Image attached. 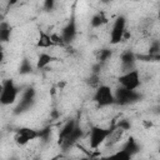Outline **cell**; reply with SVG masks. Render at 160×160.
<instances>
[{"instance_id":"22","label":"cell","mask_w":160,"mask_h":160,"mask_svg":"<svg viewBox=\"0 0 160 160\" xmlns=\"http://www.w3.org/2000/svg\"><path fill=\"white\" fill-rule=\"evenodd\" d=\"M150 54H160V41L159 40H152L148 48V51Z\"/></svg>"},{"instance_id":"7","label":"cell","mask_w":160,"mask_h":160,"mask_svg":"<svg viewBox=\"0 0 160 160\" xmlns=\"http://www.w3.org/2000/svg\"><path fill=\"white\" fill-rule=\"evenodd\" d=\"M35 139H39V131L31 128H20L14 136V140L19 146H25Z\"/></svg>"},{"instance_id":"21","label":"cell","mask_w":160,"mask_h":160,"mask_svg":"<svg viewBox=\"0 0 160 160\" xmlns=\"http://www.w3.org/2000/svg\"><path fill=\"white\" fill-rule=\"evenodd\" d=\"M111 156H114V158H118V159H122V160H129V159H131L132 158V155L129 152V151H126L125 149H119V150H116V152L114 154V155H111Z\"/></svg>"},{"instance_id":"14","label":"cell","mask_w":160,"mask_h":160,"mask_svg":"<svg viewBox=\"0 0 160 160\" xmlns=\"http://www.w3.org/2000/svg\"><path fill=\"white\" fill-rule=\"evenodd\" d=\"M55 60V58L52 56V55H50V54H48V52H40V55L38 56V59H36V65H35V68L36 69H45L48 65H50L52 61Z\"/></svg>"},{"instance_id":"26","label":"cell","mask_w":160,"mask_h":160,"mask_svg":"<svg viewBox=\"0 0 160 160\" xmlns=\"http://www.w3.org/2000/svg\"><path fill=\"white\" fill-rule=\"evenodd\" d=\"M19 2V0H8V4L10 5V6H12V5H16Z\"/></svg>"},{"instance_id":"2","label":"cell","mask_w":160,"mask_h":160,"mask_svg":"<svg viewBox=\"0 0 160 160\" xmlns=\"http://www.w3.org/2000/svg\"><path fill=\"white\" fill-rule=\"evenodd\" d=\"M92 99L101 108L111 106L115 104V92L109 85H100L95 89Z\"/></svg>"},{"instance_id":"25","label":"cell","mask_w":160,"mask_h":160,"mask_svg":"<svg viewBox=\"0 0 160 160\" xmlns=\"http://www.w3.org/2000/svg\"><path fill=\"white\" fill-rule=\"evenodd\" d=\"M115 125H116L118 128L122 129L124 131H128V130L130 129V126H131L130 121H129V120H125V119H124V120H120V121H119V122H116Z\"/></svg>"},{"instance_id":"12","label":"cell","mask_w":160,"mask_h":160,"mask_svg":"<svg viewBox=\"0 0 160 160\" xmlns=\"http://www.w3.org/2000/svg\"><path fill=\"white\" fill-rule=\"evenodd\" d=\"M36 46L41 48V49H49V48L55 46V42H54L50 34H48L44 30H40L39 38H38V41H36Z\"/></svg>"},{"instance_id":"6","label":"cell","mask_w":160,"mask_h":160,"mask_svg":"<svg viewBox=\"0 0 160 160\" xmlns=\"http://www.w3.org/2000/svg\"><path fill=\"white\" fill-rule=\"evenodd\" d=\"M118 81L120 84V86L130 89V90H138V88L141 84V78H140V72L136 69H132L130 71L122 72L119 78Z\"/></svg>"},{"instance_id":"9","label":"cell","mask_w":160,"mask_h":160,"mask_svg":"<svg viewBox=\"0 0 160 160\" xmlns=\"http://www.w3.org/2000/svg\"><path fill=\"white\" fill-rule=\"evenodd\" d=\"M34 99H35V90L32 88H26L22 92L20 102L18 104V106L15 109V114L24 112V111L29 110L31 108V105L34 104Z\"/></svg>"},{"instance_id":"8","label":"cell","mask_w":160,"mask_h":160,"mask_svg":"<svg viewBox=\"0 0 160 160\" xmlns=\"http://www.w3.org/2000/svg\"><path fill=\"white\" fill-rule=\"evenodd\" d=\"M82 136H84V130H82V129L80 128V125L78 124L76 128L72 130V132L60 142V148L62 149V151H68V150H70L71 148H74V146L80 141V139H81Z\"/></svg>"},{"instance_id":"19","label":"cell","mask_w":160,"mask_h":160,"mask_svg":"<svg viewBox=\"0 0 160 160\" xmlns=\"http://www.w3.org/2000/svg\"><path fill=\"white\" fill-rule=\"evenodd\" d=\"M86 82H88V85L90 88H94V89L100 86L101 84H100V75H99V72H91V75L86 79Z\"/></svg>"},{"instance_id":"28","label":"cell","mask_w":160,"mask_h":160,"mask_svg":"<svg viewBox=\"0 0 160 160\" xmlns=\"http://www.w3.org/2000/svg\"><path fill=\"white\" fill-rule=\"evenodd\" d=\"M159 18H160V10H159Z\"/></svg>"},{"instance_id":"15","label":"cell","mask_w":160,"mask_h":160,"mask_svg":"<svg viewBox=\"0 0 160 160\" xmlns=\"http://www.w3.org/2000/svg\"><path fill=\"white\" fill-rule=\"evenodd\" d=\"M11 32H12L11 25L6 21H1V24H0V40H1V42L10 41Z\"/></svg>"},{"instance_id":"23","label":"cell","mask_w":160,"mask_h":160,"mask_svg":"<svg viewBox=\"0 0 160 160\" xmlns=\"http://www.w3.org/2000/svg\"><path fill=\"white\" fill-rule=\"evenodd\" d=\"M50 135H51V129H50L49 126L39 131V139H40L41 141H44V142L50 139Z\"/></svg>"},{"instance_id":"1","label":"cell","mask_w":160,"mask_h":160,"mask_svg":"<svg viewBox=\"0 0 160 160\" xmlns=\"http://www.w3.org/2000/svg\"><path fill=\"white\" fill-rule=\"evenodd\" d=\"M115 124H112L110 128H101V126H91L89 130V146L90 149L95 150L98 149L101 144L106 141L111 131L114 130Z\"/></svg>"},{"instance_id":"13","label":"cell","mask_w":160,"mask_h":160,"mask_svg":"<svg viewBox=\"0 0 160 160\" xmlns=\"http://www.w3.org/2000/svg\"><path fill=\"white\" fill-rule=\"evenodd\" d=\"M76 125H78V121L76 120H68L65 124H64V126L61 128V130H60V132H59V144L65 139V138H68L71 132H72V130L76 128Z\"/></svg>"},{"instance_id":"3","label":"cell","mask_w":160,"mask_h":160,"mask_svg":"<svg viewBox=\"0 0 160 160\" xmlns=\"http://www.w3.org/2000/svg\"><path fill=\"white\" fill-rule=\"evenodd\" d=\"M19 94V89L15 85V82L11 79L4 80L1 85V91H0V102L2 105H11L16 101Z\"/></svg>"},{"instance_id":"27","label":"cell","mask_w":160,"mask_h":160,"mask_svg":"<svg viewBox=\"0 0 160 160\" xmlns=\"http://www.w3.org/2000/svg\"><path fill=\"white\" fill-rule=\"evenodd\" d=\"M58 116H59V112H58V111H52V112H51V118H52V119H56Z\"/></svg>"},{"instance_id":"24","label":"cell","mask_w":160,"mask_h":160,"mask_svg":"<svg viewBox=\"0 0 160 160\" xmlns=\"http://www.w3.org/2000/svg\"><path fill=\"white\" fill-rule=\"evenodd\" d=\"M55 5H56V0H44L42 9L45 11H52L55 9Z\"/></svg>"},{"instance_id":"20","label":"cell","mask_w":160,"mask_h":160,"mask_svg":"<svg viewBox=\"0 0 160 160\" xmlns=\"http://www.w3.org/2000/svg\"><path fill=\"white\" fill-rule=\"evenodd\" d=\"M32 71V65L30 64V61L28 59H24L20 64V68H19V72L21 75H26V74H30Z\"/></svg>"},{"instance_id":"17","label":"cell","mask_w":160,"mask_h":160,"mask_svg":"<svg viewBox=\"0 0 160 160\" xmlns=\"http://www.w3.org/2000/svg\"><path fill=\"white\" fill-rule=\"evenodd\" d=\"M121 149H125L126 151H129L132 156L139 151V144L136 142V140L134 138H129L121 146Z\"/></svg>"},{"instance_id":"5","label":"cell","mask_w":160,"mask_h":160,"mask_svg":"<svg viewBox=\"0 0 160 160\" xmlns=\"http://www.w3.org/2000/svg\"><path fill=\"white\" fill-rule=\"evenodd\" d=\"M114 92H115V104L121 106L130 105L140 99V94L136 90H130L122 86H119Z\"/></svg>"},{"instance_id":"11","label":"cell","mask_w":160,"mask_h":160,"mask_svg":"<svg viewBox=\"0 0 160 160\" xmlns=\"http://www.w3.org/2000/svg\"><path fill=\"white\" fill-rule=\"evenodd\" d=\"M136 54L132 51V50H125L121 52L120 55V65H121V70L124 72L126 71H130L132 69H136L135 68V64H136Z\"/></svg>"},{"instance_id":"4","label":"cell","mask_w":160,"mask_h":160,"mask_svg":"<svg viewBox=\"0 0 160 160\" xmlns=\"http://www.w3.org/2000/svg\"><path fill=\"white\" fill-rule=\"evenodd\" d=\"M126 34V18L124 15H119L111 28L110 31V44L111 45H118L120 44Z\"/></svg>"},{"instance_id":"29","label":"cell","mask_w":160,"mask_h":160,"mask_svg":"<svg viewBox=\"0 0 160 160\" xmlns=\"http://www.w3.org/2000/svg\"><path fill=\"white\" fill-rule=\"evenodd\" d=\"M159 151H160V145H159Z\"/></svg>"},{"instance_id":"18","label":"cell","mask_w":160,"mask_h":160,"mask_svg":"<svg viewBox=\"0 0 160 160\" xmlns=\"http://www.w3.org/2000/svg\"><path fill=\"white\" fill-rule=\"evenodd\" d=\"M111 55H112V51L110 49H100L96 52V61L99 64H104L111 58Z\"/></svg>"},{"instance_id":"16","label":"cell","mask_w":160,"mask_h":160,"mask_svg":"<svg viewBox=\"0 0 160 160\" xmlns=\"http://www.w3.org/2000/svg\"><path fill=\"white\" fill-rule=\"evenodd\" d=\"M108 22V19L106 16L104 15V12H96L95 15H92L91 20H90V25L91 28L96 29V28H101L104 24Z\"/></svg>"},{"instance_id":"10","label":"cell","mask_w":160,"mask_h":160,"mask_svg":"<svg viewBox=\"0 0 160 160\" xmlns=\"http://www.w3.org/2000/svg\"><path fill=\"white\" fill-rule=\"evenodd\" d=\"M76 34H78V26H76L75 16H74V14H72L71 18H70V20L68 21V24H66V25L64 26V29H62L61 36H62L65 44L68 45V44H70L71 41H74Z\"/></svg>"}]
</instances>
